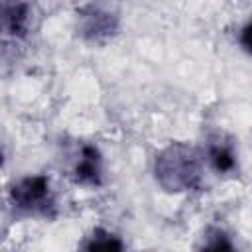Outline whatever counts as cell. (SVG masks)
Segmentation results:
<instances>
[{
	"mask_svg": "<svg viewBox=\"0 0 252 252\" xmlns=\"http://www.w3.org/2000/svg\"><path fill=\"white\" fill-rule=\"evenodd\" d=\"M209 161L219 173H230L236 167V158L234 152L228 144L224 142H213L209 146Z\"/></svg>",
	"mask_w": 252,
	"mask_h": 252,
	"instance_id": "6",
	"label": "cell"
},
{
	"mask_svg": "<svg viewBox=\"0 0 252 252\" xmlns=\"http://www.w3.org/2000/svg\"><path fill=\"white\" fill-rule=\"evenodd\" d=\"M156 175L159 183L169 191H183L199 185L197 159L185 146L167 148L156 161Z\"/></svg>",
	"mask_w": 252,
	"mask_h": 252,
	"instance_id": "1",
	"label": "cell"
},
{
	"mask_svg": "<svg viewBox=\"0 0 252 252\" xmlns=\"http://www.w3.org/2000/svg\"><path fill=\"white\" fill-rule=\"evenodd\" d=\"M85 246L89 250H112V248H122V242L116 236H112L110 232L96 228L94 234L91 236V242H87Z\"/></svg>",
	"mask_w": 252,
	"mask_h": 252,
	"instance_id": "7",
	"label": "cell"
},
{
	"mask_svg": "<svg viewBox=\"0 0 252 252\" xmlns=\"http://www.w3.org/2000/svg\"><path fill=\"white\" fill-rule=\"evenodd\" d=\"M79 22H81V33L94 41L108 37L116 30V16H112L102 6H94V4H89L79 12Z\"/></svg>",
	"mask_w": 252,
	"mask_h": 252,
	"instance_id": "3",
	"label": "cell"
},
{
	"mask_svg": "<svg viewBox=\"0 0 252 252\" xmlns=\"http://www.w3.org/2000/svg\"><path fill=\"white\" fill-rule=\"evenodd\" d=\"M28 20H30V10L28 4L20 0H6L4 2V32L14 37H22L28 30Z\"/></svg>",
	"mask_w": 252,
	"mask_h": 252,
	"instance_id": "5",
	"label": "cell"
},
{
	"mask_svg": "<svg viewBox=\"0 0 252 252\" xmlns=\"http://www.w3.org/2000/svg\"><path fill=\"white\" fill-rule=\"evenodd\" d=\"M75 181L83 185H98L100 183V156L96 148L93 146H83L81 158L75 163L73 169Z\"/></svg>",
	"mask_w": 252,
	"mask_h": 252,
	"instance_id": "4",
	"label": "cell"
},
{
	"mask_svg": "<svg viewBox=\"0 0 252 252\" xmlns=\"http://www.w3.org/2000/svg\"><path fill=\"white\" fill-rule=\"evenodd\" d=\"M12 201L18 209L37 213V215H51V209L55 207L49 181L43 175L26 177L12 189Z\"/></svg>",
	"mask_w": 252,
	"mask_h": 252,
	"instance_id": "2",
	"label": "cell"
},
{
	"mask_svg": "<svg viewBox=\"0 0 252 252\" xmlns=\"http://www.w3.org/2000/svg\"><path fill=\"white\" fill-rule=\"evenodd\" d=\"M240 43H242V47L248 53H252V22H248L242 28V32H240Z\"/></svg>",
	"mask_w": 252,
	"mask_h": 252,
	"instance_id": "8",
	"label": "cell"
}]
</instances>
